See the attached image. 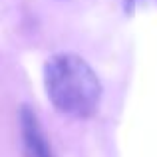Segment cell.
I'll use <instances>...</instances> for the list:
<instances>
[{
    "mask_svg": "<svg viewBox=\"0 0 157 157\" xmlns=\"http://www.w3.org/2000/svg\"><path fill=\"white\" fill-rule=\"evenodd\" d=\"M137 2H139V0H121V4H123V8H125V12H127V14H131V12L135 10Z\"/></svg>",
    "mask_w": 157,
    "mask_h": 157,
    "instance_id": "3957f363",
    "label": "cell"
},
{
    "mask_svg": "<svg viewBox=\"0 0 157 157\" xmlns=\"http://www.w3.org/2000/svg\"><path fill=\"white\" fill-rule=\"evenodd\" d=\"M48 98L56 109L72 117H92L101 100L98 74L76 54H56L44 68Z\"/></svg>",
    "mask_w": 157,
    "mask_h": 157,
    "instance_id": "6da1fadb",
    "label": "cell"
},
{
    "mask_svg": "<svg viewBox=\"0 0 157 157\" xmlns=\"http://www.w3.org/2000/svg\"><path fill=\"white\" fill-rule=\"evenodd\" d=\"M20 131H22V141L26 157H52L48 139L42 131L36 113L28 105L20 109Z\"/></svg>",
    "mask_w": 157,
    "mask_h": 157,
    "instance_id": "7a4b0ae2",
    "label": "cell"
}]
</instances>
